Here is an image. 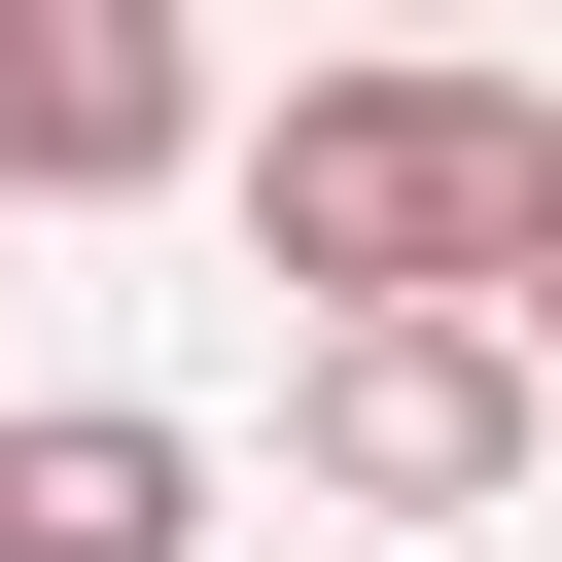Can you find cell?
<instances>
[{
    "instance_id": "6da1fadb",
    "label": "cell",
    "mask_w": 562,
    "mask_h": 562,
    "mask_svg": "<svg viewBox=\"0 0 562 562\" xmlns=\"http://www.w3.org/2000/svg\"><path fill=\"white\" fill-rule=\"evenodd\" d=\"M246 246H281L316 316H527V246H562V105H527L492 35H386V70H316V105L246 140Z\"/></svg>"
},
{
    "instance_id": "7a4b0ae2",
    "label": "cell",
    "mask_w": 562,
    "mask_h": 562,
    "mask_svg": "<svg viewBox=\"0 0 562 562\" xmlns=\"http://www.w3.org/2000/svg\"><path fill=\"white\" fill-rule=\"evenodd\" d=\"M527 386H562L527 316H316V386H281V457H316L351 527H492V492H527Z\"/></svg>"
},
{
    "instance_id": "3957f363",
    "label": "cell",
    "mask_w": 562,
    "mask_h": 562,
    "mask_svg": "<svg viewBox=\"0 0 562 562\" xmlns=\"http://www.w3.org/2000/svg\"><path fill=\"white\" fill-rule=\"evenodd\" d=\"M211 176V35L176 0H0V211H140Z\"/></svg>"
},
{
    "instance_id": "277c9868",
    "label": "cell",
    "mask_w": 562,
    "mask_h": 562,
    "mask_svg": "<svg viewBox=\"0 0 562 562\" xmlns=\"http://www.w3.org/2000/svg\"><path fill=\"white\" fill-rule=\"evenodd\" d=\"M0 562H211V457H176L140 386H35V422H0Z\"/></svg>"
},
{
    "instance_id": "5b68a950",
    "label": "cell",
    "mask_w": 562,
    "mask_h": 562,
    "mask_svg": "<svg viewBox=\"0 0 562 562\" xmlns=\"http://www.w3.org/2000/svg\"><path fill=\"white\" fill-rule=\"evenodd\" d=\"M527 351H562V246H527Z\"/></svg>"
},
{
    "instance_id": "8992f818",
    "label": "cell",
    "mask_w": 562,
    "mask_h": 562,
    "mask_svg": "<svg viewBox=\"0 0 562 562\" xmlns=\"http://www.w3.org/2000/svg\"><path fill=\"white\" fill-rule=\"evenodd\" d=\"M422 35H457V0H422Z\"/></svg>"
}]
</instances>
